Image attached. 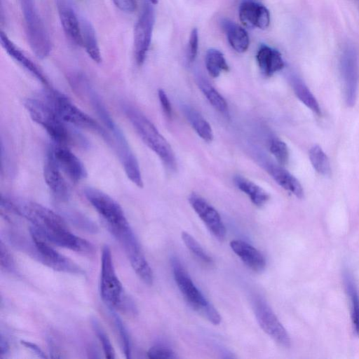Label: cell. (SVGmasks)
Here are the masks:
<instances>
[{"instance_id": "obj_1", "label": "cell", "mask_w": 359, "mask_h": 359, "mask_svg": "<svg viewBox=\"0 0 359 359\" xmlns=\"http://www.w3.org/2000/svg\"><path fill=\"white\" fill-rule=\"evenodd\" d=\"M14 203L19 215L29 220L33 227L49 243L67 249L74 244L76 235L70 231L59 215L36 202Z\"/></svg>"}, {"instance_id": "obj_2", "label": "cell", "mask_w": 359, "mask_h": 359, "mask_svg": "<svg viewBox=\"0 0 359 359\" xmlns=\"http://www.w3.org/2000/svg\"><path fill=\"white\" fill-rule=\"evenodd\" d=\"M122 110L144 143L161 159L170 172L177 170V161L172 147L154 123L135 107L123 103Z\"/></svg>"}, {"instance_id": "obj_3", "label": "cell", "mask_w": 359, "mask_h": 359, "mask_svg": "<svg viewBox=\"0 0 359 359\" xmlns=\"http://www.w3.org/2000/svg\"><path fill=\"white\" fill-rule=\"evenodd\" d=\"M24 105L32 119L43 128L55 143L65 145L72 141V134L55 110L48 92L27 98Z\"/></svg>"}, {"instance_id": "obj_4", "label": "cell", "mask_w": 359, "mask_h": 359, "mask_svg": "<svg viewBox=\"0 0 359 359\" xmlns=\"http://www.w3.org/2000/svg\"><path fill=\"white\" fill-rule=\"evenodd\" d=\"M83 194L117 239L132 230L121 206L111 196L93 187L86 188Z\"/></svg>"}, {"instance_id": "obj_5", "label": "cell", "mask_w": 359, "mask_h": 359, "mask_svg": "<svg viewBox=\"0 0 359 359\" xmlns=\"http://www.w3.org/2000/svg\"><path fill=\"white\" fill-rule=\"evenodd\" d=\"M171 265L176 284L189 305L212 324H219L221 316L219 312L196 287L180 262L173 257Z\"/></svg>"}, {"instance_id": "obj_6", "label": "cell", "mask_w": 359, "mask_h": 359, "mask_svg": "<svg viewBox=\"0 0 359 359\" xmlns=\"http://www.w3.org/2000/svg\"><path fill=\"white\" fill-rule=\"evenodd\" d=\"M26 34L29 46L39 59L46 57L51 50V43L34 0H21Z\"/></svg>"}, {"instance_id": "obj_7", "label": "cell", "mask_w": 359, "mask_h": 359, "mask_svg": "<svg viewBox=\"0 0 359 359\" xmlns=\"http://www.w3.org/2000/svg\"><path fill=\"white\" fill-rule=\"evenodd\" d=\"M47 92L55 110L63 121L94 131L110 144L109 133L94 118L80 109L62 93L55 90Z\"/></svg>"}, {"instance_id": "obj_8", "label": "cell", "mask_w": 359, "mask_h": 359, "mask_svg": "<svg viewBox=\"0 0 359 359\" xmlns=\"http://www.w3.org/2000/svg\"><path fill=\"white\" fill-rule=\"evenodd\" d=\"M100 296L111 310L120 309L126 304L122 284L115 271L111 251L104 245L102 251Z\"/></svg>"}, {"instance_id": "obj_9", "label": "cell", "mask_w": 359, "mask_h": 359, "mask_svg": "<svg viewBox=\"0 0 359 359\" xmlns=\"http://www.w3.org/2000/svg\"><path fill=\"white\" fill-rule=\"evenodd\" d=\"M339 69L343 82L344 100L347 106L353 107L356 101L359 83V62L355 49L347 46L339 60Z\"/></svg>"}, {"instance_id": "obj_10", "label": "cell", "mask_w": 359, "mask_h": 359, "mask_svg": "<svg viewBox=\"0 0 359 359\" xmlns=\"http://www.w3.org/2000/svg\"><path fill=\"white\" fill-rule=\"evenodd\" d=\"M155 15L152 6L146 4L134 29V51L136 62L142 65L147 57L154 25Z\"/></svg>"}, {"instance_id": "obj_11", "label": "cell", "mask_w": 359, "mask_h": 359, "mask_svg": "<svg viewBox=\"0 0 359 359\" xmlns=\"http://www.w3.org/2000/svg\"><path fill=\"white\" fill-rule=\"evenodd\" d=\"M30 233L37 252L43 262L48 266L64 272L83 273V271L77 264L51 247L49 242L33 226L30 228Z\"/></svg>"}, {"instance_id": "obj_12", "label": "cell", "mask_w": 359, "mask_h": 359, "mask_svg": "<svg viewBox=\"0 0 359 359\" xmlns=\"http://www.w3.org/2000/svg\"><path fill=\"white\" fill-rule=\"evenodd\" d=\"M254 311L264 332L281 346L290 347L289 334L269 306L262 299H257L254 302Z\"/></svg>"}, {"instance_id": "obj_13", "label": "cell", "mask_w": 359, "mask_h": 359, "mask_svg": "<svg viewBox=\"0 0 359 359\" xmlns=\"http://www.w3.org/2000/svg\"><path fill=\"white\" fill-rule=\"evenodd\" d=\"M189 202L213 236L219 240H223L226 235V228L219 212L196 193L189 195Z\"/></svg>"}, {"instance_id": "obj_14", "label": "cell", "mask_w": 359, "mask_h": 359, "mask_svg": "<svg viewBox=\"0 0 359 359\" xmlns=\"http://www.w3.org/2000/svg\"><path fill=\"white\" fill-rule=\"evenodd\" d=\"M53 159L69 178L78 182L87 176V170L81 161L64 144H56L49 151Z\"/></svg>"}, {"instance_id": "obj_15", "label": "cell", "mask_w": 359, "mask_h": 359, "mask_svg": "<svg viewBox=\"0 0 359 359\" xmlns=\"http://www.w3.org/2000/svg\"><path fill=\"white\" fill-rule=\"evenodd\" d=\"M238 13L241 22L248 28L264 29L269 25V10L255 0H243Z\"/></svg>"}, {"instance_id": "obj_16", "label": "cell", "mask_w": 359, "mask_h": 359, "mask_svg": "<svg viewBox=\"0 0 359 359\" xmlns=\"http://www.w3.org/2000/svg\"><path fill=\"white\" fill-rule=\"evenodd\" d=\"M45 182L52 193L57 198L65 200L69 196V189L62 175V170L48 151L43 165Z\"/></svg>"}, {"instance_id": "obj_17", "label": "cell", "mask_w": 359, "mask_h": 359, "mask_svg": "<svg viewBox=\"0 0 359 359\" xmlns=\"http://www.w3.org/2000/svg\"><path fill=\"white\" fill-rule=\"evenodd\" d=\"M0 41L4 49L15 61L43 85L49 86L46 77L41 69L2 31L0 34Z\"/></svg>"}, {"instance_id": "obj_18", "label": "cell", "mask_w": 359, "mask_h": 359, "mask_svg": "<svg viewBox=\"0 0 359 359\" xmlns=\"http://www.w3.org/2000/svg\"><path fill=\"white\" fill-rule=\"evenodd\" d=\"M264 168L273 180L283 189L292 194L298 198H304V189L299 180L283 165L266 162Z\"/></svg>"}, {"instance_id": "obj_19", "label": "cell", "mask_w": 359, "mask_h": 359, "mask_svg": "<svg viewBox=\"0 0 359 359\" xmlns=\"http://www.w3.org/2000/svg\"><path fill=\"white\" fill-rule=\"evenodd\" d=\"M230 247L234 253L251 270L261 272L266 266V260L262 254L250 244L241 240H233Z\"/></svg>"}, {"instance_id": "obj_20", "label": "cell", "mask_w": 359, "mask_h": 359, "mask_svg": "<svg viewBox=\"0 0 359 359\" xmlns=\"http://www.w3.org/2000/svg\"><path fill=\"white\" fill-rule=\"evenodd\" d=\"M60 20L68 38L76 45L82 46L81 22L73 8L66 2L57 3Z\"/></svg>"}, {"instance_id": "obj_21", "label": "cell", "mask_w": 359, "mask_h": 359, "mask_svg": "<svg viewBox=\"0 0 359 359\" xmlns=\"http://www.w3.org/2000/svg\"><path fill=\"white\" fill-rule=\"evenodd\" d=\"M256 59L262 74L271 76L284 67L280 52L266 45H262L257 53Z\"/></svg>"}, {"instance_id": "obj_22", "label": "cell", "mask_w": 359, "mask_h": 359, "mask_svg": "<svg viewBox=\"0 0 359 359\" xmlns=\"http://www.w3.org/2000/svg\"><path fill=\"white\" fill-rule=\"evenodd\" d=\"M124 249L135 273L145 283L151 285L154 280L153 272L142 254L139 243L130 245Z\"/></svg>"}, {"instance_id": "obj_23", "label": "cell", "mask_w": 359, "mask_h": 359, "mask_svg": "<svg viewBox=\"0 0 359 359\" xmlns=\"http://www.w3.org/2000/svg\"><path fill=\"white\" fill-rule=\"evenodd\" d=\"M233 182L257 207H262L269 200L270 196L264 189L243 176H234Z\"/></svg>"}, {"instance_id": "obj_24", "label": "cell", "mask_w": 359, "mask_h": 359, "mask_svg": "<svg viewBox=\"0 0 359 359\" xmlns=\"http://www.w3.org/2000/svg\"><path fill=\"white\" fill-rule=\"evenodd\" d=\"M222 26L231 46L238 53L246 51L250 43L247 32L234 22L226 19L222 21Z\"/></svg>"}, {"instance_id": "obj_25", "label": "cell", "mask_w": 359, "mask_h": 359, "mask_svg": "<svg viewBox=\"0 0 359 359\" xmlns=\"http://www.w3.org/2000/svg\"><path fill=\"white\" fill-rule=\"evenodd\" d=\"M183 113L197 135L206 142H211L213 140V131L210 123L194 108L189 105H184Z\"/></svg>"}, {"instance_id": "obj_26", "label": "cell", "mask_w": 359, "mask_h": 359, "mask_svg": "<svg viewBox=\"0 0 359 359\" xmlns=\"http://www.w3.org/2000/svg\"><path fill=\"white\" fill-rule=\"evenodd\" d=\"M82 46L88 56L96 63L102 61L100 50L96 33L92 24L87 20H81Z\"/></svg>"}, {"instance_id": "obj_27", "label": "cell", "mask_w": 359, "mask_h": 359, "mask_svg": "<svg viewBox=\"0 0 359 359\" xmlns=\"http://www.w3.org/2000/svg\"><path fill=\"white\" fill-rule=\"evenodd\" d=\"M346 291L350 300L353 330L359 336V292L352 274L345 270L343 274Z\"/></svg>"}, {"instance_id": "obj_28", "label": "cell", "mask_w": 359, "mask_h": 359, "mask_svg": "<svg viewBox=\"0 0 359 359\" xmlns=\"http://www.w3.org/2000/svg\"><path fill=\"white\" fill-rule=\"evenodd\" d=\"M198 86L209 103L222 114H229L228 104L224 97L217 90L201 75L196 76Z\"/></svg>"}, {"instance_id": "obj_29", "label": "cell", "mask_w": 359, "mask_h": 359, "mask_svg": "<svg viewBox=\"0 0 359 359\" xmlns=\"http://www.w3.org/2000/svg\"><path fill=\"white\" fill-rule=\"evenodd\" d=\"M290 81L297 97L313 113L320 116V107L304 82L294 74L290 75Z\"/></svg>"}, {"instance_id": "obj_30", "label": "cell", "mask_w": 359, "mask_h": 359, "mask_svg": "<svg viewBox=\"0 0 359 359\" xmlns=\"http://www.w3.org/2000/svg\"><path fill=\"white\" fill-rule=\"evenodd\" d=\"M205 61L207 71L213 78L218 77L222 72L229 71V66L224 55L217 49H209L206 53Z\"/></svg>"}, {"instance_id": "obj_31", "label": "cell", "mask_w": 359, "mask_h": 359, "mask_svg": "<svg viewBox=\"0 0 359 359\" xmlns=\"http://www.w3.org/2000/svg\"><path fill=\"white\" fill-rule=\"evenodd\" d=\"M309 156L312 166L319 174L323 176L330 175V160L320 146H313L309 150Z\"/></svg>"}, {"instance_id": "obj_32", "label": "cell", "mask_w": 359, "mask_h": 359, "mask_svg": "<svg viewBox=\"0 0 359 359\" xmlns=\"http://www.w3.org/2000/svg\"><path fill=\"white\" fill-rule=\"evenodd\" d=\"M269 149L278 164L283 166L287 164L289 150L283 141L278 137L271 138L269 141Z\"/></svg>"}, {"instance_id": "obj_33", "label": "cell", "mask_w": 359, "mask_h": 359, "mask_svg": "<svg viewBox=\"0 0 359 359\" xmlns=\"http://www.w3.org/2000/svg\"><path fill=\"white\" fill-rule=\"evenodd\" d=\"M182 238L187 248L198 259L204 263H212V258L206 253V252L200 245V244L189 233L185 231H182Z\"/></svg>"}, {"instance_id": "obj_34", "label": "cell", "mask_w": 359, "mask_h": 359, "mask_svg": "<svg viewBox=\"0 0 359 359\" xmlns=\"http://www.w3.org/2000/svg\"><path fill=\"white\" fill-rule=\"evenodd\" d=\"M92 325L94 331L100 341L105 357L109 359L115 358V351L111 344V341L104 332L100 323L95 319L92 320Z\"/></svg>"}, {"instance_id": "obj_35", "label": "cell", "mask_w": 359, "mask_h": 359, "mask_svg": "<svg viewBox=\"0 0 359 359\" xmlns=\"http://www.w3.org/2000/svg\"><path fill=\"white\" fill-rule=\"evenodd\" d=\"M112 314L114 319L116 327L118 331L121 341L122 342L123 349L126 358L131 357V341L128 330L123 323L119 316L112 310Z\"/></svg>"}, {"instance_id": "obj_36", "label": "cell", "mask_w": 359, "mask_h": 359, "mask_svg": "<svg viewBox=\"0 0 359 359\" xmlns=\"http://www.w3.org/2000/svg\"><path fill=\"white\" fill-rule=\"evenodd\" d=\"M147 356L152 359H172L176 358L175 353L169 348L163 346H154L151 347L147 351Z\"/></svg>"}, {"instance_id": "obj_37", "label": "cell", "mask_w": 359, "mask_h": 359, "mask_svg": "<svg viewBox=\"0 0 359 359\" xmlns=\"http://www.w3.org/2000/svg\"><path fill=\"white\" fill-rule=\"evenodd\" d=\"M0 264L6 271H12L14 269L13 259L2 241L0 242Z\"/></svg>"}, {"instance_id": "obj_38", "label": "cell", "mask_w": 359, "mask_h": 359, "mask_svg": "<svg viewBox=\"0 0 359 359\" xmlns=\"http://www.w3.org/2000/svg\"><path fill=\"white\" fill-rule=\"evenodd\" d=\"M198 47V33L196 28L192 29L189 40V59L193 62L197 55Z\"/></svg>"}, {"instance_id": "obj_39", "label": "cell", "mask_w": 359, "mask_h": 359, "mask_svg": "<svg viewBox=\"0 0 359 359\" xmlns=\"http://www.w3.org/2000/svg\"><path fill=\"white\" fill-rule=\"evenodd\" d=\"M158 96L164 115L167 118L170 119L172 115V109L167 94L163 89H158Z\"/></svg>"}, {"instance_id": "obj_40", "label": "cell", "mask_w": 359, "mask_h": 359, "mask_svg": "<svg viewBox=\"0 0 359 359\" xmlns=\"http://www.w3.org/2000/svg\"><path fill=\"white\" fill-rule=\"evenodd\" d=\"M113 4L123 12L133 13L137 8L135 0H111Z\"/></svg>"}, {"instance_id": "obj_41", "label": "cell", "mask_w": 359, "mask_h": 359, "mask_svg": "<svg viewBox=\"0 0 359 359\" xmlns=\"http://www.w3.org/2000/svg\"><path fill=\"white\" fill-rule=\"evenodd\" d=\"M20 343L25 346L26 348L30 349L33 352H34L38 356L42 358H46V355L42 349L37 346L36 344L32 343L30 341L22 340Z\"/></svg>"}, {"instance_id": "obj_42", "label": "cell", "mask_w": 359, "mask_h": 359, "mask_svg": "<svg viewBox=\"0 0 359 359\" xmlns=\"http://www.w3.org/2000/svg\"><path fill=\"white\" fill-rule=\"evenodd\" d=\"M9 349V345L6 339L4 338V337L1 336L0 339V355L1 356H3L5 355Z\"/></svg>"}, {"instance_id": "obj_43", "label": "cell", "mask_w": 359, "mask_h": 359, "mask_svg": "<svg viewBox=\"0 0 359 359\" xmlns=\"http://www.w3.org/2000/svg\"><path fill=\"white\" fill-rule=\"evenodd\" d=\"M150 4H156L158 2V0H147Z\"/></svg>"}, {"instance_id": "obj_44", "label": "cell", "mask_w": 359, "mask_h": 359, "mask_svg": "<svg viewBox=\"0 0 359 359\" xmlns=\"http://www.w3.org/2000/svg\"><path fill=\"white\" fill-rule=\"evenodd\" d=\"M356 1H358V5H359V0H356Z\"/></svg>"}]
</instances>
